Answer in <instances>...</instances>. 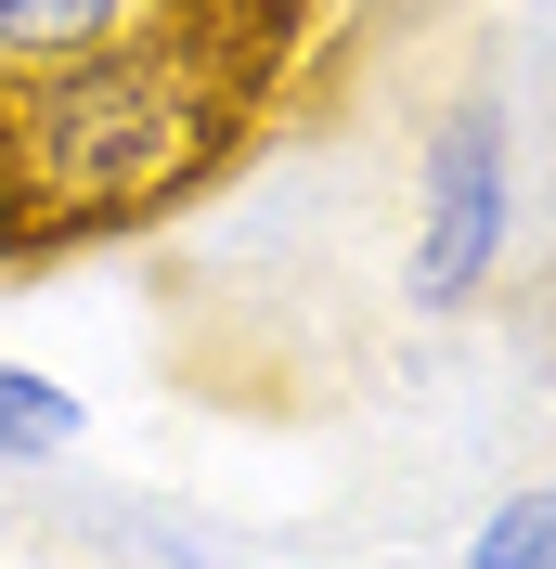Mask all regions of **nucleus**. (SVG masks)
I'll list each match as a JSON object with an SVG mask.
<instances>
[{
    "instance_id": "f257e3e1",
    "label": "nucleus",
    "mask_w": 556,
    "mask_h": 569,
    "mask_svg": "<svg viewBox=\"0 0 556 569\" xmlns=\"http://www.w3.org/2000/svg\"><path fill=\"white\" fill-rule=\"evenodd\" d=\"M259 27L272 13L181 0L169 27L117 39L39 91H0V259L142 233L156 208H181L259 117V78H246Z\"/></svg>"
},
{
    "instance_id": "f03ea898",
    "label": "nucleus",
    "mask_w": 556,
    "mask_h": 569,
    "mask_svg": "<svg viewBox=\"0 0 556 569\" xmlns=\"http://www.w3.org/2000/svg\"><path fill=\"white\" fill-rule=\"evenodd\" d=\"M492 272H505V104L466 91L440 117V142H427V181H415V298L466 311Z\"/></svg>"
},
{
    "instance_id": "7ed1b4c3",
    "label": "nucleus",
    "mask_w": 556,
    "mask_h": 569,
    "mask_svg": "<svg viewBox=\"0 0 556 569\" xmlns=\"http://www.w3.org/2000/svg\"><path fill=\"white\" fill-rule=\"evenodd\" d=\"M181 0H0V91H39V78L91 66V52H117V39L169 27Z\"/></svg>"
},
{
    "instance_id": "20e7f679",
    "label": "nucleus",
    "mask_w": 556,
    "mask_h": 569,
    "mask_svg": "<svg viewBox=\"0 0 556 569\" xmlns=\"http://www.w3.org/2000/svg\"><path fill=\"white\" fill-rule=\"evenodd\" d=\"M78 440V389H52L39 362H0V466H39Z\"/></svg>"
},
{
    "instance_id": "39448f33",
    "label": "nucleus",
    "mask_w": 556,
    "mask_h": 569,
    "mask_svg": "<svg viewBox=\"0 0 556 569\" xmlns=\"http://www.w3.org/2000/svg\"><path fill=\"white\" fill-rule=\"evenodd\" d=\"M466 569H556V479H530V492H505L466 531Z\"/></svg>"
},
{
    "instance_id": "423d86ee",
    "label": "nucleus",
    "mask_w": 556,
    "mask_h": 569,
    "mask_svg": "<svg viewBox=\"0 0 556 569\" xmlns=\"http://www.w3.org/2000/svg\"><path fill=\"white\" fill-rule=\"evenodd\" d=\"M234 13H272V0H234Z\"/></svg>"
},
{
    "instance_id": "0eeeda50",
    "label": "nucleus",
    "mask_w": 556,
    "mask_h": 569,
    "mask_svg": "<svg viewBox=\"0 0 556 569\" xmlns=\"http://www.w3.org/2000/svg\"><path fill=\"white\" fill-rule=\"evenodd\" d=\"M544 208H556V194H544Z\"/></svg>"
}]
</instances>
